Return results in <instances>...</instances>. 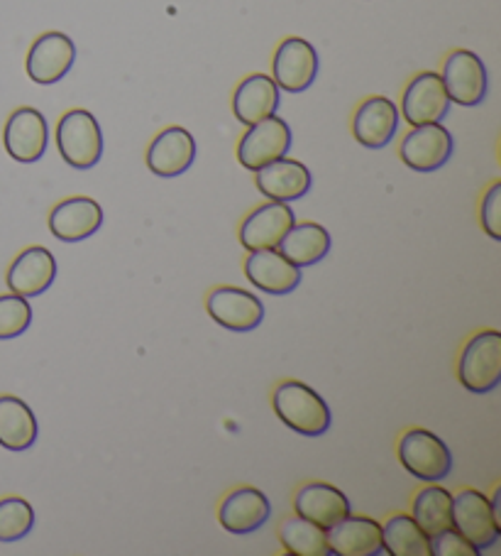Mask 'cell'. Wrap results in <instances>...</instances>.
<instances>
[{
	"label": "cell",
	"instance_id": "obj_1",
	"mask_svg": "<svg viewBox=\"0 0 501 556\" xmlns=\"http://www.w3.org/2000/svg\"><path fill=\"white\" fill-rule=\"evenodd\" d=\"M272 407L284 425L301 437H323L333 425L327 402L318 392L298 380L279 382Z\"/></svg>",
	"mask_w": 501,
	"mask_h": 556
},
{
	"label": "cell",
	"instance_id": "obj_2",
	"mask_svg": "<svg viewBox=\"0 0 501 556\" xmlns=\"http://www.w3.org/2000/svg\"><path fill=\"white\" fill-rule=\"evenodd\" d=\"M56 148L66 165L91 169L103 157V132L93 113L84 109L66 111L56 123Z\"/></svg>",
	"mask_w": 501,
	"mask_h": 556
},
{
	"label": "cell",
	"instance_id": "obj_3",
	"mask_svg": "<svg viewBox=\"0 0 501 556\" xmlns=\"http://www.w3.org/2000/svg\"><path fill=\"white\" fill-rule=\"evenodd\" d=\"M458 378L462 388L487 395L501 382V333L497 329L479 331L472 337L458 361Z\"/></svg>",
	"mask_w": 501,
	"mask_h": 556
},
{
	"label": "cell",
	"instance_id": "obj_4",
	"mask_svg": "<svg viewBox=\"0 0 501 556\" xmlns=\"http://www.w3.org/2000/svg\"><path fill=\"white\" fill-rule=\"evenodd\" d=\"M399 462L421 483H440L452 471V454L446 441L428 429H409L399 441Z\"/></svg>",
	"mask_w": 501,
	"mask_h": 556
},
{
	"label": "cell",
	"instance_id": "obj_5",
	"mask_svg": "<svg viewBox=\"0 0 501 556\" xmlns=\"http://www.w3.org/2000/svg\"><path fill=\"white\" fill-rule=\"evenodd\" d=\"M452 527L465 536L481 554L491 549L501 536V525L491 507L489 495L475 488H465L458 495H452Z\"/></svg>",
	"mask_w": 501,
	"mask_h": 556
},
{
	"label": "cell",
	"instance_id": "obj_6",
	"mask_svg": "<svg viewBox=\"0 0 501 556\" xmlns=\"http://www.w3.org/2000/svg\"><path fill=\"white\" fill-rule=\"evenodd\" d=\"M292 140L294 136L288 123L274 113L255 126H247V132L237 142V162L247 172H257L269 162L286 157V152L292 150Z\"/></svg>",
	"mask_w": 501,
	"mask_h": 556
},
{
	"label": "cell",
	"instance_id": "obj_7",
	"mask_svg": "<svg viewBox=\"0 0 501 556\" xmlns=\"http://www.w3.org/2000/svg\"><path fill=\"white\" fill-rule=\"evenodd\" d=\"M442 86L450 96V103L465 105V109H475L487 99L489 76L487 66L475 52L470 50H455L448 54L446 64H442Z\"/></svg>",
	"mask_w": 501,
	"mask_h": 556
},
{
	"label": "cell",
	"instance_id": "obj_8",
	"mask_svg": "<svg viewBox=\"0 0 501 556\" xmlns=\"http://www.w3.org/2000/svg\"><path fill=\"white\" fill-rule=\"evenodd\" d=\"M450 111V96L442 86L440 74L421 72L413 76L401 96L399 116L409 126H428V123H442Z\"/></svg>",
	"mask_w": 501,
	"mask_h": 556
},
{
	"label": "cell",
	"instance_id": "obj_9",
	"mask_svg": "<svg viewBox=\"0 0 501 556\" xmlns=\"http://www.w3.org/2000/svg\"><path fill=\"white\" fill-rule=\"evenodd\" d=\"M321 60L311 42L304 37H286L277 47L272 60V79L286 93H304L316 81Z\"/></svg>",
	"mask_w": 501,
	"mask_h": 556
},
{
	"label": "cell",
	"instance_id": "obj_10",
	"mask_svg": "<svg viewBox=\"0 0 501 556\" xmlns=\"http://www.w3.org/2000/svg\"><path fill=\"white\" fill-rule=\"evenodd\" d=\"M208 316L228 331L247 333L265 321V304L243 287H216L206 300Z\"/></svg>",
	"mask_w": 501,
	"mask_h": 556
},
{
	"label": "cell",
	"instance_id": "obj_11",
	"mask_svg": "<svg viewBox=\"0 0 501 556\" xmlns=\"http://www.w3.org/2000/svg\"><path fill=\"white\" fill-rule=\"evenodd\" d=\"M452 142L450 130L442 123H428V126H413L401 140L399 155L403 165L413 172H436L442 165H448L452 157Z\"/></svg>",
	"mask_w": 501,
	"mask_h": 556
},
{
	"label": "cell",
	"instance_id": "obj_12",
	"mask_svg": "<svg viewBox=\"0 0 501 556\" xmlns=\"http://www.w3.org/2000/svg\"><path fill=\"white\" fill-rule=\"evenodd\" d=\"M3 146L8 155L15 162H23V165H33V162L42 160L47 146H50L47 118L30 105L13 111L3 130Z\"/></svg>",
	"mask_w": 501,
	"mask_h": 556
},
{
	"label": "cell",
	"instance_id": "obj_13",
	"mask_svg": "<svg viewBox=\"0 0 501 556\" xmlns=\"http://www.w3.org/2000/svg\"><path fill=\"white\" fill-rule=\"evenodd\" d=\"M76 62V45L64 33H44L33 42L27 52L25 70L27 76L40 86H52L62 81L72 72Z\"/></svg>",
	"mask_w": 501,
	"mask_h": 556
},
{
	"label": "cell",
	"instance_id": "obj_14",
	"mask_svg": "<svg viewBox=\"0 0 501 556\" xmlns=\"http://www.w3.org/2000/svg\"><path fill=\"white\" fill-rule=\"evenodd\" d=\"M399 105L387 96H372L362 101L352 116V136L368 150H382L397 138L399 130Z\"/></svg>",
	"mask_w": 501,
	"mask_h": 556
},
{
	"label": "cell",
	"instance_id": "obj_15",
	"mask_svg": "<svg viewBox=\"0 0 501 556\" xmlns=\"http://www.w3.org/2000/svg\"><path fill=\"white\" fill-rule=\"evenodd\" d=\"M296 224V214L282 201H267L265 206H257L240 226V243L245 251H269L282 243L288 228Z\"/></svg>",
	"mask_w": 501,
	"mask_h": 556
},
{
	"label": "cell",
	"instance_id": "obj_16",
	"mask_svg": "<svg viewBox=\"0 0 501 556\" xmlns=\"http://www.w3.org/2000/svg\"><path fill=\"white\" fill-rule=\"evenodd\" d=\"M103 226V208L95 199L72 197L60 201L50 214V231L62 243H81Z\"/></svg>",
	"mask_w": 501,
	"mask_h": 556
},
{
	"label": "cell",
	"instance_id": "obj_17",
	"mask_svg": "<svg viewBox=\"0 0 501 556\" xmlns=\"http://www.w3.org/2000/svg\"><path fill=\"white\" fill-rule=\"evenodd\" d=\"M255 185L259 194L267 197L269 201L292 204V201L304 199L311 191L313 175L304 162L279 157L255 172Z\"/></svg>",
	"mask_w": 501,
	"mask_h": 556
},
{
	"label": "cell",
	"instance_id": "obj_18",
	"mask_svg": "<svg viewBox=\"0 0 501 556\" xmlns=\"http://www.w3.org/2000/svg\"><path fill=\"white\" fill-rule=\"evenodd\" d=\"M56 280V261L52 251L42 245H30L15 257L8 267L5 282L13 294H21L25 300L44 294Z\"/></svg>",
	"mask_w": 501,
	"mask_h": 556
},
{
	"label": "cell",
	"instance_id": "obj_19",
	"mask_svg": "<svg viewBox=\"0 0 501 556\" xmlns=\"http://www.w3.org/2000/svg\"><path fill=\"white\" fill-rule=\"evenodd\" d=\"M147 167L152 175L171 179L189 172L196 160V140L187 128L171 126L162 130L147 148Z\"/></svg>",
	"mask_w": 501,
	"mask_h": 556
},
{
	"label": "cell",
	"instance_id": "obj_20",
	"mask_svg": "<svg viewBox=\"0 0 501 556\" xmlns=\"http://www.w3.org/2000/svg\"><path fill=\"white\" fill-rule=\"evenodd\" d=\"M269 515H272V503H269V497L259 491V488L245 485L237 488L233 493H228L226 501L220 503L218 520L230 534H253L257 530H262Z\"/></svg>",
	"mask_w": 501,
	"mask_h": 556
},
{
	"label": "cell",
	"instance_id": "obj_21",
	"mask_svg": "<svg viewBox=\"0 0 501 556\" xmlns=\"http://www.w3.org/2000/svg\"><path fill=\"white\" fill-rule=\"evenodd\" d=\"M245 275L257 290L274 296L292 294L301 285V270L294 263H288L277 248L249 253L245 261Z\"/></svg>",
	"mask_w": 501,
	"mask_h": 556
},
{
	"label": "cell",
	"instance_id": "obj_22",
	"mask_svg": "<svg viewBox=\"0 0 501 556\" xmlns=\"http://www.w3.org/2000/svg\"><path fill=\"white\" fill-rule=\"evenodd\" d=\"M294 510L304 520H311L323 530H331L335 522L352 513L350 497L345 495L341 488L331 483H306L298 488L294 497Z\"/></svg>",
	"mask_w": 501,
	"mask_h": 556
},
{
	"label": "cell",
	"instance_id": "obj_23",
	"mask_svg": "<svg viewBox=\"0 0 501 556\" xmlns=\"http://www.w3.org/2000/svg\"><path fill=\"white\" fill-rule=\"evenodd\" d=\"M327 544L335 556H377L382 554V525L350 513L327 530Z\"/></svg>",
	"mask_w": 501,
	"mask_h": 556
},
{
	"label": "cell",
	"instance_id": "obj_24",
	"mask_svg": "<svg viewBox=\"0 0 501 556\" xmlns=\"http://www.w3.org/2000/svg\"><path fill=\"white\" fill-rule=\"evenodd\" d=\"M282 103V89L267 74H249L233 93V113L243 126L274 116Z\"/></svg>",
	"mask_w": 501,
	"mask_h": 556
},
{
	"label": "cell",
	"instance_id": "obj_25",
	"mask_svg": "<svg viewBox=\"0 0 501 556\" xmlns=\"http://www.w3.org/2000/svg\"><path fill=\"white\" fill-rule=\"evenodd\" d=\"M331 233L325 231V226L316 224V220H304V224H294L288 228V233L282 238V243L277 245V251L282 253L288 263H294L298 270L313 267L331 253Z\"/></svg>",
	"mask_w": 501,
	"mask_h": 556
},
{
	"label": "cell",
	"instance_id": "obj_26",
	"mask_svg": "<svg viewBox=\"0 0 501 556\" xmlns=\"http://www.w3.org/2000/svg\"><path fill=\"white\" fill-rule=\"evenodd\" d=\"M40 437L33 407L15 395H0V446L8 452H27Z\"/></svg>",
	"mask_w": 501,
	"mask_h": 556
},
{
	"label": "cell",
	"instance_id": "obj_27",
	"mask_svg": "<svg viewBox=\"0 0 501 556\" xmlns=\"http://www.w3.org/2000/svg\"><path fill=\"white\" fill-rule=\"evenodd\" d=\"M382 552L389 556H433L431 536L411 515H391L382 525Z\"/></svg>",
	"mask_w": 501,
	"mask_h": 556
},
{
	"label": "cell",
	"instance_id": "obj_28",
	"mask_svg": "<svg viewBox=\"0 0 501 556\" xmlns=\"http://www.w3.org/2000/svg\"><path fill=\"white\" fill-rule=\"evenodd\" d=\"M411 517L428 536H436L452 527V493L442 485L421 488L411 503Z\"/></svg>",
	"mask_w": 501,
	"mask_h": 556
},
{
	"label": "cell",
	"instance_id": "obj_29",
	"mask_svg": "<svg viewBox=\"0 0 501 556\" xmlns=\"http://www.w3.org/2000/svg\"><path fill=\"white\" fill-rule=\"evenodd\" d=\"M279 542L288 556H331L327 530L298 515L279 525Z\"/></svg>",
	"mask_w": 501,
	"mask_h": 556
},
{
	"label": "cell",
	"instance_id": "obj_30",
	"mask_svg": "<svg viewBox=\"0 0 501 556\" xmlns=\"http://www.w3.org/2000/svg\"><path fill=\"white\" fill-rule=\"evenodd\" d=\"M35 527V510L25 497H3L0 501V542L13 544L25 540Z\"/></svg>",
	"mask_w": 501,
	"mask_h": 556
},
{
	"label": "cell",
	"instance_id": "obj_31",
	"mask_svg": "<svg viewBox=\"0 0 501 556\" xmlns=\"http://www.w3.org/2000/svg\"><path fill=\"white\" fill-rule=\"evenodd\" d=\"M33 326V306L21 294H0V341L23 337Z\"/></svg>",
	"mask_w": 501,
	"mask_h": 556
},
{
	"label": "cell",
	"instance_id": "obj_32",
	"mask_svg": "<svg viewBox=\"0 0 501 556\" xmlns=\"http://www.w3.org/2000/svg\"><path fill=\"white\" fill-rule=\"evenodd\" d=\"M479 220L491 241H501V181H494L481 199Z\"/></svg>",
	"mask_w": 501,
	"mask_h": 556
},
{
	"label": "cell",
	"instance_id": "obj_33",
	"mask_svg": "<svg viewBox=\"0 0 501 556\" xmlns=\"http://www.w3.org/2000/svg\"><path fill=\"white\" fill-rule=\"evenodd\" d=\"M433 556H479V552L462 536L455 527L431 536Z\"/></svg>",
	"mask_w": 501,
	"mask_h": 556
}]
</instances>
